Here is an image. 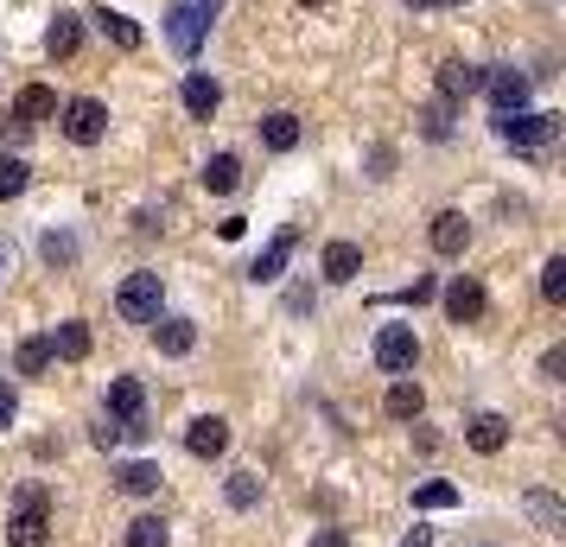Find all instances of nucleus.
Masks as SVG:
<instances>
[{
  "label": "nucleus",
  "mask_w": 566,
  "mask_h": 547,
  "mask_svg": "<svg viewBox=\"0 0 566 547\" xmlns=\"http://www.w3.org/2000/svg\"><path fill=\"white\" fill-rule=\"evenodd\" d=\"M52 541V496L27 484L13 496V516H7V547H45Z\"/></svg>",
  "instance_id": "1"
},
{
  "label": "nucleus",
  "mask_w": 566,
  "mask_h": 547,
  "mask_svg": "<svg viewBox=\"0 0 566 547\" xmlns=\"http://www.w3.org/2000/svg\"><path fill=\"white\" fill-rule=\"evenodd\" d=\"M496 134L510 140L515 154H547V147L560 140V115H528V108H515V115H496Z\"/></svg>",
  "instance_id": "2"
},
{
  "label": "nucleus",
  "mask_w": 566,
  "mask_h": 547,
  "mask_svg": "<svg viewBox=\"0 0 566 547\" xmlns=\"http://www.w3.org/2000/svg\"><path fill=\"white\" fill-rule=\"evenodd\" d=\"M159 299H166L159 274H128V281H122V293H115V313L128 318V325H154Z\"/></svg>",
  "instance_id": "3"
},
{
  "label": "nucleus",
  "mask_w": 566,
  "mask_h": 547,
  "mask_svg": "<svg viewBox=\"0 0 566 547\" xmlns=\"http://www.w3.org/2000/svg\"><path fill=\"white\" fill-rule=\"evenodd\" d=\"M413 364H420V338H413L408 325H382V332H376V369L408 376Z\"/></svg>",
  "instance_id": "4"
},
{
  "label": "nucleus",
  "mask_w": 566,
  "mask_h": 547,
  "mask_svg": "<svg viewBox=\"0 0 566 547\" xmlns=\"http://www.w3.org/2000/svg\"><path fill=\"white\" fill-rule=\"evenodd\" d=\"M64 134L77 140V147H96L108 134V108L96 96H77V103H64Z\"/></svg>",
  "instance_id": "5"
},
{
  "label": "nucleus",
  "mask_w": 566,
  "mask_h": 547,
  "mask_svg": "<svg viewBox=\"0 0 566 547\" xmlns=\"http://www.w3.org/2000/svg\"><path fill=\"white\" fill-rule=\"evenodd\" d=\"M205 13H198V7H191V0H179V7H172V13H166V39H172V52L179 57H198V45H205Z\"/></svg>",
  "instance_id": "6"
},
{
  "label": "nucleus",
  "mask_w": 566,
  "mask_h": 547,
  "mask_svg": "<svg viewBox=\"0 0 566 547\" xmlns=\"http://www.w3.org/2000/svg\"><path fill=\"white\" fill-rule=\"evenodd\" d=\"M185 452H191V459H223V452H230V420L198 414L185 427Z\"/></svg>",
  "instance_id": "7"
},
{
  "label": "nucleus",
  "mask_w": 566,
  "mask_h": 547,
  "mask_svg": "<svg viewBox=\"0 0 566 547\" xmlns=\"http://www.w3.org/2000/svg\"><path fill=\"white\" fill-rule=\"evenodd\" d=\"M484 313H490L484 287H478L471 274H459V281L446 287V318H452V325H478V318H484Z\"/></svg>",
  "instance_id": "8"
},
{
  "label": "nucleus",
  "mask_w": 566,
  "mask_h": 547,
  "mask_svg": "<svg viewBox=\"0 0 566 547\" xmlns=\"http://www.w3.org/2000/svg\"><path fill=\"white\" fill-rule=\"evenodd\" d=\"M293 249H300V230L286 223V230H281V235H274V242H268V249L255 255V267H249V281H261V287H268V281H281V267L293 261Z\"/></svg>",
  "instance_id": "9"
},
{
  "label": "nucleus",
  "mask_w": 566,
  "mask_h": 547,
  "mask_svg": "<svg viewBox=\"0 0 566 547\" xmlns=\"http://www.w3.org/2000/svg\"><path fill=\"white\" fill-rule=\"evenodd\" d=\"M179 96H185V115H198V122H210V115L223 108V83L210 77V71H191Z\"/></svg>",
  "instance_id": "10"
},
{
  "label": "nucleus",
  "mask_w": 566,
  "mask_h": 547,
  "mask_svg": "<svg viewBox=\"0 0 566 547\" xmlns=\"http://www.w3.org/2000/svg\"><path fill=\"white\" fill-rule=\"evenodd\" d=\"M484 90H490V103H496V115L528 108V77L522 71H484Z\"/></svg>",
  "instance_id": "11"
},
{
  "label": "nucleus",
  "mask_w": 566,
  "mask_h": 547,
  "mask_svg": "<svg viewBox=\"0 0 566 547\" xmlns=\"http://www.w3.org/2000/svg\"><path fill=\"white\" fill-rule=\"evenodd\" d=\"M318 267H325L332 287H350V281L363 274V249L357 242H325V261H318Z\"/></svg>",
  "instance_id": "12"
},
{
  "label": "nucleus",
  "mask_w": 566,
  "mask_h": 547,
  "mask_svg": "<svg viewBox=\"0 0 566 547\" xmlns=\"http://www.w3.org/2000/svg\"><path fill=\"white\" fill-rule=\"evenodd\" d=\"M45 115H57V96L45 90V83H27L20 103H13V128H39Z\"/></svg>",
  "instance_id": "13"
},
{
  "label": "nucleus",
  "mask_w": 566,
  "mask_h": 547,
  "mask_svg": "<svg viewBox=\"0 0 566 547\" xmlns=\"http://www.w3.org/2000/svg\"><path fill=\"white\" fill-rule=\"evenodd\" d=\"M108 414L115 420H147V389H140L134 376H115V382H108Z\"/></svg>",
  "instance_id": "14"
},
{
  "label": "nucleus",
  "mask_w": 566,
  "mask_h": 547,
  "mask_svg": "<svg viewBox=\"0 0 566 547\" xmlns=\"http://www.w3.org/2000/svg\"><path fill=\"white\" fill-rule=\"evenodd\" d=\"M464 242H471L464 210H439V217H433V249H439V255H464Z\"/></svg>",
  "instance_id": "15"
},
{
  "label": "nucleus",
  "mask_w": 566,
  "mask_h": 547,
  "mask_svg": "<svg viewBox=\"0 0 566 547\" xmlns=\"http://www.w3.org/2000/svg\"><path fill=\"white\" fill-rule=\"evenodd\" d=\"M478 90H484V71H478V64H446V71H439V96H446V103H464V96H478Z\"/></svg>",
  "instance_id": "16"
},
{
  "label": "nucleus",
  "mask_w": 566,
  "mask_h": 547,
  "mask_svg": "<svg viewBox=\"0 0 566 547\" xmlns=\"http://www.w3.org/2000/svg\"><path fill=\"white\" fill-rule=\"evenodd\" d=\"M52 357H64V364H83L90 357V325L83 318H64L52 332Z\"/></svg>",
  "instance_id": "17"
},
{
  "label": "nucleus",
  "mask_w": 566,
  "mask_h": 547,
  "mask_svg": "<svg viewBox=\"0 0 566 547\" xmlns=\"http://www.w3.org/2000/svg\"><path fill=\"white\" fill-rule=\"evenodd\" d=\"M154 344L166 357H185V350L198 344V325H191V318H154Z\"/></svg>",
  "instance_id": "18"
},
{
  "label": "nucleus",
  "mask_w": 566,
  "mask_h": 547,
  "mask_svg": "<svg viewBox=\"0 0 566 547\" xmlns=\"http://www.w3.org/2000/svg\"><path fill=\"white\" fill-rule=\"evenodd\" d=\"M115 484H122L128 496H154L159 484H166V471H159L154 459H134V465H122V471H115Z\"/></svg>",
  "instance_id": "19"
},
{
  "label": "nucleus",
  "mask_w": 566,
  "mask_h": 547,
  "mask_svg": "<svg viewBox=\"0 0 566 547\" xmlns=\"http://www.w3.org/2000/svg\"><path fill=\"white\" fill-rule=\"evenodd\" d=\"M261 140H268V154H293V147H300V115L274 108V115L261 122Z\"/></svg>",
  "instance_id": "20"
},
{
  "label": "nucleus",
  "mask_w": 566,
  "mask_h": 547,
  "mask_svg": "<svg viewBox=\"0 0 566 547\" xmlns=\"http://www.w3.org/2000/svg\"><path fill=\"white\" fill-rule=\"evenodd\" d=\"M464 440L478 445V452H503V445H510V420L503 414H478L471 427H464Z\"/></svg>",
  "instance_id": "21"
},
{
  "label": "nucleus",
  "mask_w": 566,
  "mask_h": 547,
  "mask_svg": "<svg viewBox=\"0 0 566 547\" xmlns=\"http://www.w3.org/2000/svg\"><path fill=\"white\" fill-rule=\"evenodd\" d=\"M77 45H83V20L77 13H57L52 32H45V52L52 57H77Z\"/></svg>",
  "instance_id": "22"
},
{
  "label": "nucleus",
  "mask_w": 566,
  "mask_h": 547,
  "mask_svg": "<svg viewBox=\"0 0 566 547\" xmlns=\"http://www.w3.org/2000/svg\"><path fill=\"white\" fill-rule=\"evenodd\" d=\"M96 27H103L108 45H122V52H140V45H147V32L134 27L128 13H108V7H103V13H96Z\"/></svg>",
  "instance_id": "23"
},
{
  "label": "nucleus",
  "mask_w": 566,
  "mask_h": 547,
  "mask_svg": "<svg viewBox=\"0 0 566 547\" xmlns=\"http://www.w3.org/2000/svg\"><path fill=\"white\" fill-rule=\"evenodd\" d=\"M235 185H242V159H235V154H210L205 191H217V198H223V191H235Z\"/></svg>",
  "instance_id": "24"
},
{
  "label": "nucleus",
  "mask_w": 566,
  "mask_h": 547,
  "mask_svg": "<svg viewBox=\"0 0 566 547\" xmlns=\"http://www.w3.org/2000/svg\"><path fill=\"white\" fill-rule=\"evenodd\" d=\"M420 408H427L420 382H408V376H401V382L388 389V414H395V420H420Z\"/></svg>",
  "instance_id": "25"
},
{
  "label": "nucleus",
  "mask_w": 566,
  "mask_h": 547,
  "mask_svg": "<svg viewBox=\"0 0 566 547\" xmlns=\"http://www.w3.org/2000/svg\"><path fill=\"white\" fill-rule=\"evenodd\" d=\"M27 185H32V166H27V159L0 154V198H20Z\"/></svg>",
  "instance_id": "26"
},
{
  "label": "nucleus",
  "mask_w": 566,
  "mask_h": 547,
  "mask_svg": "<svg viewBox=\"0 0 566 547\" xmlns=\"http://www.w3.org/2000/svg\"><path fill=\"white\" fill-rule=\"evenodd\" d=\"M452 503H459V484H446V477H433V484L413 491V509H452Z\"/></svg>",
  "instance_id": "27"
},
{
  "label": "nucleus",
  "mask_w": 566,
  "mask_h": 547,
  "mask_svg": "<svg viewBox=\"0 0 566 547\" xmlns=\"http://www.w3.org/2000/svg\"><path fill=\"white\" fill-rule=\"evenodd\" d=\"M541 299H547V306H566V255H554L541 267Z\"/></svg>",
  "instance_id": "28"
},
{
  "label": "nucleus",
  "mask_w": 566,
  "mask_h": 547,
  "mask_svg": "<svg viewBox=\"0 0 566 547\" xmlns=\"http://www.w3.org/2000/svg\"><path fill=\"white\" fill-rule=\"evenodd\" d=\"M52 369V338H27L20 344V376H45Z\"/></svg>",
  "instance_id": "29"
},
{
  "label": "nucleus",
  "mask_w": 566,
  "mask_h": 547,
  "mask_svg": "<svg viewBox=\"0 0 566 547\" xmlns=\"http://www.w3.org/2000/svg\"><path fill=\"white\" fill-rule=\"evenodd\" d=\"M128 547H166V522L159 516H134L128 522Z\"/></svg>",
  "instance_id": "30"
},
{
  "label": "nucleus",
  "mask_w": 566,
  "mask_h": 547,
  "mask_svg": "<svg viewBox=\"0 0 566 547\" xmlns=\"http://www.w3.org/2000/svg\"><path fill=\"white\" fill-rule=\"evenodd\" d=\"M230 503H235V509H255V503H261V477H255V471H235V477H230Z\"/></svg>",
  "instance_id": "31"
},
{
  "label": "nucleus",
  "mask_w": 566,
  "mask_h": 547,
  "mask_svg": "<svg viewBox=\"0 0 566 547\" xmlns=\"http://www.w3.org/2000/svg\"><path fill=\"white\" fill-rule=\"evenodd\" d=\"M528 516H535L541 528H560V522H566V509H560V503H554L547 491H528Z\"/></svg>",
  "instance_id": "32"
},
{
  "label": "nucleus",
  "mask_w": 566,
  "mask_h": 547,
  "mask_svg": "<svg viewBox=\"0 0 566 547\" xmlns=\"http://www.w3.org/2000/svg\"><path fill=\"white\" fill-rule=\"evenodd\" d=\"M420 134H427V140H446V134H452V103L427 108V115H420Z\"/></svg>",
  "instance_id": "33"
},
{
  "label": "nucleus",
  "mask_w": 566,
  "mask_h": 547,
  "mask_svg": "<svg viewBox=\"0 0 566 547\" xmlns=\"http://www.w3.org/2000/svg\"><path fill=\"white\" fill-rule=\"evenodd\" d=\"M433 293H439V281H433V274H413V287H408V293H395V299H401V306H427Z\"/></svg>",
  "instance_id": "34"
},
{
  "label": "nucleus",
  "mask_w": 566,
  "mask_h": 547,
  "mask_svg": "<svg viewBox=\"0 0 566 547\" xmlns=\"http://www.w3.org/2000/svg\"><path fill=\"white\" fill-rule=\"evenodd\" d=\"M122 440H128V420H103V427H96V445H103V452H115Z\"/></svg>",
  "instance_id": "35"
},
{
  "label": "nucleus",
  "mask_w": 566,
  "mask_h": 547,
  "mask_svg": "<svg viewBox=\"0 0 566 547\" xmlns=\"http://www.w3.org/2000/svg\"><path fill=\"white\" fill-rule=\"evenodd\" d=\"M541 376H547V382H560V376H566V344H554V350L541 357Z\"/></svg>",
  "instance_id": "36"
},
{
  "label": "nucleus",
  "mask_w": 566,
  "mask_h": 547,
  "mask_svg": "<svg viewBox=\"0 0 566 547\" xmlns=\"http://www.w3.org/2000/svg\"><path fill=\"white\" fill-rule=\"evenodd\" d=\"M13 414H20V395H13V389H7V382H0V433L13 427Z\"/></svg>",
  "instance_id": "37"
},
{
  "label": "nucleus",
  "mask_w": 566,
  "mask_h": 547,
  "mask_svg": "<svg viewBox=\"0 0 566 547\" xmlns=\"http://www.w3.org/2000/svg\"><path fill=\"white\" fill-rule=\"evenodd\" d=\"M45 255H52V261H71L77 249H71V235H45Z\"/></svg>",
  "instance_id": "38"
},
{
  "label": "nucleus",
  "mask_w": 566,
  "mask_h": 547,
  "mask_svg": "<svg viewBox=\"0 0 566 547\" xmlns=\"http://www.w3.org/2000/svg\"><path fill=\"white\" fill-rule=\"evenodd\" d=\"M312 547H350V535H344V528H318V535H312Z\"/></svg>",
  "instance_id": "39"
},
{
  "label": "nucleus",
  "mask_w": 566,
  "mask_h": 547,
  "mask_svg": "<svg viewBox=\"0 0 566 547\" xmlns=\"http://www.w3.org/2000/svg\"><path fill=\"white\" fill-rule=\"evenodd\" d=\"M413 13H433V7H464V0H408Z\"/></svg>",
  "instance_id": "40"
},
{
  "label": "nucleus",
  "mask_w": 566,
  "mask_h": 547,
  "mask_svg": "<svg viewBox=\"0 0 566 547\" xmlns=\"http://www.w3.org/2000/svg\"><path fill=\"white\" fill-rule=\"evenodd\" d=\"M401 547H433V528H413V535H408Z\"/></svg>",
  "instance_id": "41"
},
{
  "label": "nucleus",
  "mask_w": 566,
  "mask_h": 547,
  "mask_svg": "<svg viewBox=\"0 0 566 547\" xmlns=\"http://www.w3.org/2000/svg\"><path fill=\"white\" fill-rule=\"evenodd\" d=\"M191 7H198V13H205V20H210V13H223L230 0H191Z\"/></svg>",
  "instance_id": "42"
},
{
  "label": "nucleus",
  "mask_w": 566,
  "mask_h": 547,
  "mask_svg": "<svg viewBox=\"0 0 566 547\" xmlns=\"http://www.w3.org/2000/svg\"><path fill=\"white\" fill-rule=\"evenodd\" d=\"M293 7H325V0H293Z\"/></svg>",
  "instance_id": "43"
},
{
  "label": "nucleus",
  "mask_w": 566,
  "mask_h": 547,
  "mask_svg": "<svg viewBox=\"0 0 566 547\" xmlns=\"http://www.w3.org/2000/svg\"><path fill=\"white\" fill-rule=\"evenodd\" d=\"M0 267H7V249H0Z\"/></svg>",
  "instance_id": "44"
}]
</instances>
